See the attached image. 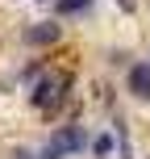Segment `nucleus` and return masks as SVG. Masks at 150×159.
I'll return each instance as SVG.
<instances>
[{
  "instance_id": "5",
  "label": "nucleus",
  "mask_w": 150,
  "mask_h": 159,
  "mask_svg": "<svg viewBox=\"0 0 150 159\" xmlns=\"http://www.w3.org/2000/svg\"><path fill=\"white\" fill-rule=\"evenodd\" d=\"M50 8H54L58 21H75V17H88L96 8V0H50Z\"/></svg>"
},
{
  "instance_id": "1",
  "label": "nucleus",
  "mask_w": 150,
  "mask_h": 159,
  "mask_svg": "<svg viewBox=\"0 0 150 159\" xmlns=\"http://www.w3.org/2000/svg\"><path fill=\"white\" fill-rule=\"evenodd\" d=\"M46 143L54 147L63 159H79V155L92 151V130H88L79 117H67V121H58V126H50Z\"/></svg>"
},
{
  "instance_id": "7",
  "label": "nucleus",
  "mask_w": 150,
  "mask_h": 159,
  "mask_svg": "<svg viewBox=\"0 0 150 159\" xmlns=\"http://www.w3.org/2000/svg\"><path fill=\"white\" fill-rule=\"evenodd\" d=\"M113 159H134V143L129 138H117V155Z\"/></svg>"
},
{
  "instance_id": "6",
  "label": "nucleus",
  "mask_w": 150,
  "mask_h": 159,
  "mask_svg": "<svg viewBox=\"0 0 150 159\" xmlns=\"http://www.w3.org/2000/svg\"><path fill=\"white\" fill-rule=\"evenodd\" d=\"M92 155L96 159H113L117 155V134L113 130H92Z\"/></svg>"
},
{
  "instance_id": "9",
  "label": "nucleus",
  "mask_w": 150,
  "mask_h": 159,
  "mask_svg": "<svg viewBox=\"0 0 150 159\" xmlns=\"http://www.w3.org/2000/svg\"><path fill=\"white\" fill-rule=\"evenodd\" d=\"M33 4H50V0H33Z\"/></svg>"
},
{
  "instance_id": "8",
  "label": "nucleus",
  "mask_w": 150,
  "mask_h": 159,
  "mask_svg": "<svg viewBox=\"0 0 150 159\" xmlns=\"http://www.w3.org/2000/svg\"><path fill=\"white\" fill-rule=\"evenodd\" d=\"M117 8L121 13H138V0H117Z\"/></svg>"
},
{
  "instance_id": "11",
  "label": "nucleus",
  "mask_w": 150,
  "mask_h": 159,
  "mask_svg": "<svg viewBox=\"0 0 150 159\" xmlns=\"http://www.w3.org/2000/svg\"><path fill=\"white\" fill-rule=\"evenodd\" d=\"M146 159H150V155H146Z\"/></svg>"
},
{
  "instance_id": "2",
  "label": "nucleus",
  "mask_w": 150,
  "mask_h": 159,
  "mask_svg": "<svg viewBox=\"0 0 150 159\" xmlns=\"http://www.w3.org/2000/svg\"><path fill=\"white\" fill-rule=\"evenodd\" d=\"M67 38V25L58 21V17H42V21H25L21 30H17V42H21L25 50H33V55H50V50L58 46V42Z\"/></svg>"
},
{
  "instance_id": "4",
  "label": "nucleus",
  "mask_w": 150,
  "mask_h": 159,
  "mask_svg": "<svg viewBox=\"0 0 150 159\" xmlns=\"http://www.w3.org/2000/svg\"><path fill=\"white\" fill-rule=\"evenodd\" d=\"M50 67H54V63H50V55H33V59H25V63L17 67V84H21V88H29V84H38V80L46 75Z\"/></svg>"
},
{
  "instance_id": "10",
  "label": "nucleus",
  "mask_w": 150,
  "mask_h": 159,
  "mask_svg": "<svg viewBox=\"0 0 150 159\" xmlns=\"http://www.w3.org/2000/svg\"><path fill=\"white\" fill-rule=\"evenodd\" d=\"M0 50H4V34H0Z\"/></svg>"
},
{
  "instance_id": "3",
  "label": "nucleus",
  "mask_w": 150,
  "mask_h": 159,
  "mask_svg": "<svg viewBox=\"0 0 150 159\" xmlns=\"http://www.w3.org/2000/svg\"><path fill=\"white\" fill-rule=\"evenodd\" d=\"M125 92L134 96V101L150 105V59H134V63L125 67Z\"/></svg>"
}]
</instances>
